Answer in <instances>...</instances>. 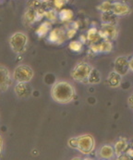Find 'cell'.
I'll use <instances>...</instances> for the list:
<instances>
[{"mask_svg": "<svg viewBox=\"0 0 133 160\" xmlns=\"http://www.w3.org/2000/svg\"><path fill=\"white\" fill-rule=\"evenodd\" d=\"M50 94L53 100L60 104L69 103L76 96V92L73 84L64 80L55 82L51 87Z\"/></svg>", "mask_w": 133, "mask_h": 160, "instance_id": "obj_1", "label": "cell"}, {"mask_svg": "<svg viewBox=\"0 0 133 160\" xmlns=\"http://www.w3.org/2000/svg\"><path fill=\"white\" fill-rule=\"evenodd\" d=\"M93 67L86 61H80L74 66L70 72L71 78L79 83H87Z\"/></svg>", "mask_w": 133, "mask_h": 160, "instance_id": "obj_2", "label": "cell"}, {"mask_svg": "<svg viewBox=\"0 0 133 160\" xmlns=\"http://www.w3.org/2000/svg\"><path fill=\"white\" fill-rule=\"evenodd\" d=\"M28 44V37L23 32H16L10 37L9 45L11 50L16 54L25 52Z\"/></svg>", "mask_w": 133, "mask_h": 160, "instance_id": "obj_3", "label": "cell"}, {"mask_svg": "<svg viewBox=\"0 0 133 160\" xmlns=\"http://www.w3.org/2000/svg\"><path fill=\"white\" fill-rule=\"evenodd\" d=\"M12 76L17 83H29L34 76V72L30 66L19 64L14 69Z\"/></svg>", "mask_w": 133, "mask_h": 160, "instance_id": "obj_4", "label": "cell"}, {"mask_svg": "<svg viewBox=\"0 0 133 160\" xmlns=\"http://www.w3.org/2000/svg\"><path fill=\"white\" fill-rule=\"evenodd\" d=\"M95 146V139L90 134H83L77 137L76 149L84 155H90Z\"/></svg>", "mask_w": 133, "mask_h": 160, "instance_id": "obj_5", "label": "cell"}, {"mask_svg": "<svg viewBox=\"0 0 133 160\" xmlns=\"http://www.w3.org/2000/svg\"><path fill=\"white\" fill-rule=\"evenodd\" d=\"M118 30L117 27L114 23L103 22L101 24V29L99 30L100 38L104 40L112 41L115 39L118 36Z\"/></svg>", "mask_w": 133, "mask_h": 160, "instance_id": "obj_6", "label": "cell"}, {"mask_svg": "<svg viewBox=\"0 0 133 160\" xmlns=\"http://www.w3.org/2000/svg\"><path fill=\"white\" fill-rule=\"evenodd\" d=\"M129 59L126 56H118L114 61V70L124 76L128 73L130 69V64H129Z\"/></svg>", "mask_w": 133, "mask_h": 160, "instance_id": "obj_7", "label": "cell"}, {"mask_svg": "<svg viewBox=\"0 0 133 160\" xmlns=\"http://www.w3.org/2000/svg\"><path fill=\"white\" fill-rule=\"evenodd\" d=\"M0 72H1V83H0V89L2 92L8 91L12 83V78L11 72L7 67L4 65L0 67Z\"/></svg>", "mask_w": 133, "mask_h": 160, "instance_id": "obj_8", "label": "cell"}, {"mask_svg": "<svg viewBox=\"0 0 133 160\" xmlns=\"http://www.w3.org/2000/svg\"><path fill=\"white\" fill-rule=\"evenodd\" d=\"M66 38H67V33H65L64 30L60 28H55L50 32L48 40V42L53 43V44H61L65 42Z\"/></svg>", "mask_w": 133, "mask_h": 160, "instance_id": "obj_9", "label": "cell"}, {"mask_svg": "<svg viewBox=\"0 0 133 160\" xmlns=\"http://www.w3.org/2000/svg\"><path fill=\"white\" fill-rule=\"evenodd\" d=\"M112 43L111 41L104 40L100 43H94L90 45V50L93 53H107L112 50Z\"/></svg>", "mask_w": 133, "mask_h": 160, "instance_id": "obj_10", "label": "cell"}, {"mask_svg": "<svg viewBox=\"0 0 133 160\" xmlns=\"http://www.w3.org/2000/svg\"><path fill=\"white\" fill-rule=\"evenodd\" d=\"M130 8L127 4L122 2H113L111 12L116 16H124L130 13Z\"/></svg>", "mask_w": 133, "mask_h": 160, "instance_id": "obj_11", "label": "cell"}, {"mask_svg": "<svg viewBox=\"0 0 133 160\" xmlns=\"http://www.w3.org/2000/svg\"><path fill=\"white\" fill-rule=\"evenodd\" d=\"M14 92L17 97L25 98L30 96L33 89L29 83H17L14 87Z\"/></svg>", "mask_w": 133, "mask_h": 160, "instance_id": "obj_12", "label": "cell"}, {"mask_svg": "<svg viewBox=\"0 0 133 160\" xmlns=\"http://www.w3.org/2000/svg\"><path fill=\"white\" fill-rule=\"evenodd\" d=\"M98 156L102 159H112L115 156L114 148L110 145H104L99 150Z\"/></svg>", "mask_w": 133, "mask_h": 160, "instance_id": "obj_13", "label": "cell"}, {"mask_svg": "<svg viewBox=\"0 0 133 160\" xmlns=\"http://www.w3.org/2000/svg\"><path fill=\"white\" fill-rule=\"evenodd\" d=\"M122 81V75L116 72L115 71H112L109 74L107 77V84L110 87L115 88L119 87L121 84Z\"/></svg>", "mask_w": 133, "mask_h": 160, "instance_id": "obj_14", "label": "cell"}, {"mask_svg": "<svg viewBox=\"0 0 133 160\" xmlns=\"http://www.w3.org/2000/svg\"><path fill=\"white\" fill-rule=\"evenodd\" d=\"M127 148L128 142L125 139H120L119 140L116 142L114 146L115 152V155L117 156V157H120L123 153H125Z\"/></svg>", "mask_w": 133, "mask_h": 160, "instance_id": "obj_15", "label": "cell"}, {"mask_svg": "<svg viewBox=\"0 0 133 160\" xmlns=\"http://www.w3.org/2000/svg\"><path fill=\"white\" fill-rule=\"evenodd\" d=\"M101 81V74L100 72L99 69L93 68L92 72L90 75L87 80V83L95 85V84H99Z\"/></svg>", "mask_w": 133, "mask_h": 160, "instance_id": "obj_16", "label": "cell"}, {"mask_svg": "<svg viewBox=\"0 0 133 160\" xmlns=\"http://www.w3.org/2000/svg\"><path fill=\"white\" fill-rule=\"evenodd\" d=\"M51 29V24L50 22H46L40 24L39 27L37 28V30H36V33L38 37L42 38V37L45 36L47 34L50 32Z\"/></svg>", "mask_w": 133, "mask_h": 160, "instance_id": "obj_17", "label": "cell"}, {"mask_svg": "<svg viewBox=\"0 0 133 160\" xmlns=\"http://www.w3.org/2000/svg\"><path fill=\"white\" fill-rule=\"evenodd\" d=\"M87 38V40L91 42L93 44L97 43V42H99V38H101L99 36V31H98L96 28H91V29L88 30Z\"/></svg>", "mask_w": 133, "mask_h": 160, "instance_id": "obj_18", "label": "cell"}, {"mask_svg": "<svg viewBox=\"0 0 133 160\" xmlns=\"http://www.w3.org/2000/svg\"><path fill=\"white\" fill-rule=\"evenodd\" d=\"M73 16V13L72 11L69 9H63L59 12V19L62 22L69 21Z\"/></svg>", "mask_w": 133, "mask_h": 160, "instance_id": "obj_19", "label": "cell"}, {"mask_svg": "<svg viewBox=\"0 0 133 160\" xmlns=\"http://www.w3.org/2000/svg\"><path fill=\"white\" fill-rule=\"evenodd\" d=\"M112 2L106 0V1L102 2L98 6V9H99L102 13H106V12H110L112 9Z\"/></svg>", "mask_w": 133, "mask_h": 160, "instance_id": "obj_20", "label": "cell"}, {"mask_svg": "<svg viewBox=\"0 0 133 160\" xmlns=\"http://www.w3.org/2000/svg\"><path fill=\"white\" fill-rule=\"evenodd\" d=\"M83 43H81L80 41H73L69 44V48L73 52H79L82 50Z\"/></svg>", "mask_w": 133, "mask_h": 160, "instance_id": "obj_21", "label": "cell"}, {"mask_svg": "<svg viewBox=\"0 0 133 160\" xmlns=\"http://www.w3.org/2000/svg\"><path fill=\"white\" fill-rule=\"evenodd\" d=\"M69 1H70V0H53V4L56 6V8H59V9H61V8H62L64 5H66Z\"/></svg>", "mask_w": 133, "mask_h": 160, "instance_id": "obj_22", "label": "cell"}, {"mask_svg": "<svg viewBox=\"0 0 133 160\" xmlns=\"http://www.w3.org/2000/svg\"><path fill=\"white\" fill-rule=\"evenodd\" d=\"M44 16H46L49 21H53L56 18V13L54 11L50 10V11H44Z\"/></svg>", "mask_w": 133, "mask_h": 160, "instance_id": "obj_23", "label": "cell"}, {"mask_svg": "<svg viewBox=\"0 0 133 160\" xmlns=\"http://www.w3.org/2000/svg\"><path fill=\"white\" fill-rule=\"evenodd\" d=\"M68 145L71 148L76 149L77 148V137H72L68 140Z\"/></svg>", "mask_w": 133, "mask_h": 160, "instance_id": "obj_24", "label": "cell"}, {"mask_svg": "<svg viewBox=\"0 0 133 160\" xmlns=\"http://www.w3.org/2000/svg\"><path fill=\"white\" fill-rule=\"evenodd\" d=\"M76 33V29L75 28H72V29H69L68 31L67 32V38H71L75 36Z\"/></svg>", "mask_w": 133, "mask_h": 160, "instance_id": "obj_25", "label": "cell"}, {"mask_svg": "<svg viewBox=\"0 0 133 160\" xmlns=\"http://www.w3.org/2000/svg\"><path fill=\"white\" fill-rule=\"evenodd\" d=\"M128 104L130 107L133 109V95L130 96L128 98Z\"/></svg>", "mask_w": 133, "mask_h": 160, "instance_id": "obj_26", "label": "cell"}, {"mask_svg": "<svg viewBox=\"0 0 133 160\" xmlns=\"http://www.w3.org/2000/svg\"><path fill=\"white\" fill-rule=\"evenodd\" d=\"M129 64H130V69L132 72H133V56L130 59Z\"/></svg>", "mask_w": 133, "mask_h": 160, "instance_id": "obj_27", "label": "cell"}, {"mask_svg": "<svg viewBox=\"0 0 133 160\" xmlns=\"http://www.w3.org/2000/svg\"><path fill=\"white\" fill-rule=\"evenodd\" d=\"M3 137H1V152H3Z\"/></svg>", "mask_w": 133, "mask_h": 160, "instance_id": "obj_28", "label": "cell"}, {"mask_svg": "<svg viewBox=\"0 0 133 160\" xmlns=\"http://www.w3.org/2000/svg\"><path fill=\"white\" fill-rule=\"evenodd\" d=\"M39 1L41 2L44 3V2H48L50 1V0H39Z\"/></svg>", "mask_w": 133, "mask_h": 160, "instance_id": "obj_29", "label": "cell"}]
</instances>
